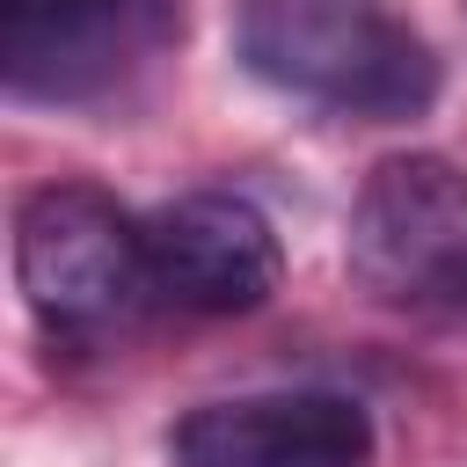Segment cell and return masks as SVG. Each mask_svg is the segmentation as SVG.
I'll use <instances>...</instances> for the list:
<instances>
[{
	"mask_svg": "<svg viewBox=\"0 0 467 467\" xmlns=\"http://www.w3.org/2000/svg\"><path fill=\"white\" fill-rule=\"evenodd\" d=\"M343 270L394 314H467V168L387 153L350 197Z\"/></svg>",
	"mask_w": 467,
	"mask_h": 467,
	"instance_id": "3",
	"label": "cell"
},
{
	"mask_svg": "<svg viewBox=\"0 0 467 467\" xmlns=\"http://www.w3.org/2000/svg\"><path fill=\"white\" fill-rule=\"evenodd\" d=\"M182 36V0H0V80L15 102H109Z\"/></svg>",
	"mask_w": 467,
	"mask_h": 467,
	"instance_id": "4",
	"label": "cell"
},
{
	"mask_svg": "<svg viewBox=\"0 0 467 467\" xmlns=\"http://www.w3.org/2000/svg\"><path fill=\"white\" fill-rule=\"evenodd\" d=\"M234 51L263 88L365 124L423 117L445 88L423 29L387 0H234Z\"/></svg>",
	"mask_w": 467,
	"mask_h": 467,
	"instance_id": "1",
	"label": "cell"
},
{
	"mask_svg": "<svg viewBox=\"0 0 467 467\" xmlns=\"http://www.w3.org/2000/svg\"><path fill=\"white\" fill-rule=\"evenodd\" d=\"M146 263L153 292L190 314H255L277 292L285 248L263 204L234 190H190L146 219Z\"/></svg>",
	"mask_w": 467,
	"mask_h": 467,
	"instance_id": "6",
	"label": "cell"
},
{
	"mask_svg": "<svg viewBox=\"0 0 467 467\" xmlns=\"http://www.w3.org/2000/svg\"><path fill=\"white\" fill-rule=\"evenodd\" d=\"M15 285L51 336H117L153 292L146 226L95 182H44L15 212Z\"/></svg>",
	"mask_w": 467,
	"mask_h": 467,
	"instance_id": "2",
	"label": "cell"
},
{
	"mask_svg": "<svg viewBox=\"0 0 467 467\" xmlns=\"http://www.w3.org/2000/svg\"><path fill=\"white\" fill-rule=\"evenodd\" d=\"M372 452H379L372 409L328 387L204 401L168 431L175 467H372Z\"/></svg>",
	"mask_w": 467,
	"mask_h": 467,
	"instance_id": "5",
	"label": "cell"
}]
</instances>
